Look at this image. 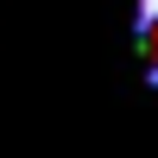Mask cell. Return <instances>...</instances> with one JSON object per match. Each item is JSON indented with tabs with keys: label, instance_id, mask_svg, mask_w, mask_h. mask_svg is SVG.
<instances>
[{
	"label": "cell",
	"instance_id": "obj_1",
	"mask_svg": "<svg viewBox=\"0 0 158 158\" xmlns=\"http://www.w3.org/2000/svg\"><path fill=\"white\" fill-rule=\"evenodd\" d=\"M139 63H146V76L158 82V0H139Z\"/></svg>",
	"mask_w": 158,
	"mask_h": 158
}]
</instances>
